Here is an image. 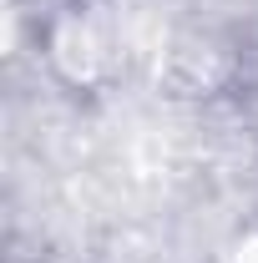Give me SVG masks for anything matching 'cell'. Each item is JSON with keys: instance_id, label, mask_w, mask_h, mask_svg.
<instances>
[{"instance_id": "obj_1", "label": "cell", "mask_w": 258, "mask_h": 263, "mask_svg": "<svg viewBox=\"0 0 258 263\" xmlns=\"http://www.w3.org/2000/svg\"><path fill=\"white\" fill-rule=\"evenodd\" d=\"M51 46H56V66H61L71 81H91V76H101V66H106V46H101V35L86 21H66Z\"/></svg>"}, {"instance_id": "obj_2", "label": "cell", "mask_w": 258, "mask_h": 263, "mask_svg": "<svg viewBox=\"0 0 258 263\" xmlns=\"http://www.w3.org/2000/svg\"><path fill=\"white\" fill-rule=\"evenodd\" d=\"M223 263H258V233H248L243 243H233L223 253Z\"/></svg>"}]
</instances>
